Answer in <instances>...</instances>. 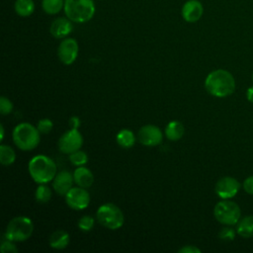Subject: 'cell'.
Wrapping results in <instances>:
<instances>
[{
    "label": "cell",
    "instance_id": "f546056e",
    "mask_svg": "<svg viewBox=\"0 0 253 253\" xmlns=\"http://www.w3.org/2000/svg\"><path fill=\"white\" fill-rule=\"evenodd\" d=\"M12 242H13V241H11V240H9V239H7L6 241H3L2 244H1V247H0L1 252H2V253L17 252L18 249H17V247H16Z\"/></svg>",
    "mask_w": 253,
    "mask_h": 253
},
{
    "label": "cell",
    "instance_id": "30bf717a",
    "mask_svg": "<svg viewBox=\"0 0 253 253\" xmlns=\"http://www.w3.org/2000/svg\"><path fill=\"white\" fill-rule=\"evenodd\" d=\"M66 204L73 210L81 211L88 207L90 203V195L84 188H71L65 195Z\"/></svg>",
    "mask_w": 253,
    "mask_h": 253
},
{
    "label": "cell",
    "instance_id": "7402d4cb",
    "mask_svg": "<svg viewBox=\"0 0 253 253\" xmlns=\"http://www.w3.org/2000/svg\"><path fill=\"white\" fill-rule=\"evenodd\" d=\"M15 159H16V153L13 150V148H11L8 145L2 144L0 146V162H1V164L4 166L11 165L12 163H14Z\"/></svg>",
    "mask_w": 253,
    "mask_h": 253
},
{
    "label": "cell",
    "instance_id": "ba28073f",
    "mask_svg": "<svg viewBox=\"0 0 253 253\" xmlns=\"http://www.w3.org/2000/svg\"><path fill=\"white\" fill-rule=\"evenodd\" d=\"M83 144V137L77 128H71L64 132L58 140V148L62 153L71 154L79 150Z\"/></svg>",
    "mask_w": 253,
    "mask_h": 253
},
{
    "label": "cell",
    "instance_id": "d4e9b609",
    "mask_svg": "<svg viewBox=\"0 0 253 253\" xmlns=\"http://www.w3.org/2000/svg\"><path fill=\"white\" fill-rule=\"evenodd\" d=\"M69 160L72 164H74L76 166H81V165H84L87 163L88 155L82 150H76L70 154Z\"/></svg>",
    "mask_w": 253,
    "mask_h": 253
},
{
    "label": "cell",
    "instance_id": "484cf974",
    "mask_svg": "<svg viewBox=\"0 0 253 253\" xmlns=\"http://www.w3.org/2000/svg\"><path fill=\"white\" fill-rule=\"evenodd\" d=\"M78 226L82 231H90L94 226V218L90 215H84L78 220Z\"/></svg>",
    "mask_w": 253,
    "mask_h": 253
},
{
    "label": "cell",
    "instance_id": "cb8c5ba5",
    "mask_svg": "<svg viewBox=\"0 0 253 253\" xmlns=\"http://www.w3.org/2000/svg\"><path fill=\"white\" fill-rule=\"evenodd\" d=\"M51 198V191L50 189L45 186L44 184H41L36 191V200L40 204L47 203Z\"/></svg>",
    "mask_w": 253,
    "mask_h": 253
},
{
    "label": "cell",
    "instance_id": "ffe728a7",
    "mask_svg": "<svg viewBox=\"0 0 253 253\" xmlns=\"http://www.w3.org/2000/svg\"><path fill=\"white\" fill-rule=\"evenodd\" d=\"M14 8L19 16L28 17L33 14L35 10V3L33 0H16Z\"/></svg>",
    "mask_w": 253,
    "mask_h": 253
},
{
    "label": "cell",
    "instance_id": "7a4b0ae2",
    "mask_svg": "<svg viewBox=\"0 0 253 253\" xmlns=\"http://www.w3.org/2000/svg\"><path fill=\"white\" fill-rule=\"evenodd\" d=\"M31 177L38 184H45L53 180L56 174L55 163L45 155H37L29 162Z\"/></svg>",
    "mask_w": 253,
    "mask_h": 253
},
{
    "label": "cell",
    "instance_id": "7c38bea8",
    "mask_svg": "<svg viewBox=\"0 0 253 253\" xmlns=\"http://www.w3.org/2000/svg\"><path fill=\"white\" fill-rule=\"evenodd\" d=\"M57 54L62 63L66 65L73 63L78 55L77 42L71 38L63 40L58 46Z\"/></svg>",
    "mask_w": 253,
    "mask_h": 253
},
{
    "label": "cell",
    "instance_id": "277c9868",
    "mask_svg": "<svg viewBox=\"0 0 253 253\" xmlns=\"http://www.w3.org/2000/svg\"><path fill=\"white\" fill-rule=\"evenodd\" d=\"M40 131L29 123L18 125L13 130V140L17 147L28 151L36 148L40 143Z\"/></svg>",
    "mask_w": 253,
    "mask_h": 253
},
{
    "label": "cell",
    "instance_id": "603a6c76",
    "mask_svg": "<svg viewBox=\"0 0 253 253\" xmlns=\"http://www.w3.org/2000/svg\"><path fill=\"white\" fill-rule=\"evenodd\" d=\"M42 6L45 13L53 15L57 14L62 8H64V2L63 0H42Z\"/></svg>",
    "mask_w": 253,
    "mask_h": 253
},
{
    "label": "cell",
    "instance_id": "d6986e66",
    "mask_svg": "<svg viewBox=\"0 0 253 253\" xmlns=\"http://www.w3.org/2000/svg\"><path fill=\"white\" fill-rule=\"evenodd\" d=\"M165 133L168 139L178 140L184 134V126L178 121H172L167 125L165 128Z\"/></svg>",
    "mask_w": 253,
    "mask_h": 253
},
{
    "label": "cell",
    "instance_id": "f1b7e54d",
    "mask_svg": "<svg viewBox=\"0 0 253 253\" xmlns=\"http://www.w3.org/2000/svg\"><path fill=\"white\" fill-rule=\"evenodd\" d=\"M12 110H13V104L11 103V101L8 98L2 96L0 98V113L2 115H8L12 112Z\"/></svg>",
    "mask_w": 253,
    "mask_h": 253
},
{
    "label": "cell",
    "instance_id": "4316f807",
    "mask_svg": "<svg viewBox=\"0 0 253 253\" xmlns=\"http://www.w3.org/2000/svg\"><path fill=\"white\" fill-rule=\"evenodd\" d=\"M52 126H53V124L49 119H42V120L39 121L37 128L39 129V131L41 133L46 134L52 129Z\"/></svg>",
    "mask_w": 253,
    "mask_h": 253
},
{
    "label": "cell",
    "instance_id": "4fadbf2b",
    "mask_svg": "<svg viewBox=\"0 0 253 253\" xmlns=\"http://www.w3.org/2000/svg\"><path fill=\"white\" fill-rule=\"evenodd\" d=\"M204 8L198 0H188L182 7V16L186 22L195 23L203 16Z\"/></svg>",
    "mask_w": 253,
    "mask_h": 253
},
{
    "label": "cell",
    "instance_id": "52a82bcc",
    "mask_svg": "<svg viewBox=\"0 0 253 253\" xmlns=\"http://www.w3.org/2000/svg\"><path fill=\"white\" fill-rule=\"evenodd\" d=\"M97 219L109 229H118L124 224V214L114 204H104L97 211Z\"/></svg>",
    "mask_w": 253,
    "mask_h": 253
},
{
    "label": "cell",
    "instance_id": "2e32d148",
    "mask_svg": "<svg viewBox=\"0 0 253 253\" xmlns=\"http://www.w3.org/2000/svg\"><path fill=\"white\" fill-rule=\"evenodd\" d=\"M74 182L81 188H89L94 182L92 172L86 167H78L73 173Z\"/></svg>",
    "mask_w": 253,
    "mask_h": 253
},
{
    "label": "cell",
    "instance_id": "6da1fadb",
    "mask_svg": "<svg viewBox=\"0 0 253 253\" xmlns=\"http://www.w3.org/2000/svg\"><path fill=\"white\" fill-rule=\"evenodd\" d=\"M205 87L211 95L217 98H224L234 92L235 80L229 71L216 69L207 76Z\"/></svg>",
    "mask_w": 253,
    "mask_h": 253
},
{
    "label": "cell",
    "instance_id": "44dd1931",
    "mask_svg": "<svg viewBox=\"0 0 253 253\" xmlns=\"http://www.w3.org/2000/svg\"><path fill=\"white\" fill-rule=\"evenodd\" d=\"M117 142L120 146L124 148H130L135 142L133 132L129 129H122L117 134Z\"/></svg>",
    "mask_w": 253,
    "mask_h": 253
},
{
    "label": "cell",
    "instance_id": "d590c367",
    "mask_svg": "<svg viewBox=\"0 0 253 253\" xmlns=\"http://www.w3.org/2000/svg\"><path fill=\"white\" fill-rule=\"evenodd\" d=\"M252 80H253V74H252Z\"/></svg>",
    "mask_w": 253,
    "mask_h": 253
},
{
    "label": "cell",
    "instance_id": "e575fe53",
    "mask_svg": "<svg viewBox=\"0 0 253 253\" xmlns=\"http://www.w3.org/2000/svg\"><path fill=\"white\" fill-rule=\"evenodd\" d=\"M3 136H4V127L1 125V140H3Z\"/></svg>",
    "mask_w": 253,
    "mask_h": 253
},
{
    "label": "cell",
    "instance_id": "d6a6232c",
    "mask_svg": "<svg viewBox=\"0 0 253 253\" xmlns=\"http://www.w3.org/2000/svg\"><path fill=\"white\" fill-rule=\"evenodd\" d=\"M69 124L71 125L72 128H77L79 126V125H80V120L77 117H72L69 120Z\"/></svg>",
    "mask_w": 253,
    "mask_h": 253
},
{
    "label": "cell",
    "instance_id": "8fae6325",
    "mask_svg": "<svg viewBox=\"0 0 253 253\" xmlns=\"http://www.w3.org/2000/svg\"><path fill=\"white\" fill-rule=\"evenodd\" d=\"M138 140L145 146H155L162 142L163 135L158 126L154 125H146L140 127L137 133Z\"/></svg>",
    "mask_w": 253,
    "mask_h": 253
},
{
    "label": "cell",
    "instance_id": "3957f363",
    "mask_svg": "<svg viewBox=\"0 0 253 253\" xmlns=\"http://www.w3.org/2000/svg\"><path fill=\"white\" fill-rule=\"evenodd\" d=\"M64 12L66 17L75 23H85L92 19L95 13L93 0H65Z\"/></svg>",
    "mask_w": 253,
    "mask_h": 253
},
{
    "label": "cell",
    "instance_id": "1f68e13d",
    "mask_svg": "<svg viewBox=\"0 0 253 253\" xmlns=\"http://www.w3.org/2000/svg\"><path fill=\"white\" fill-rule=\"evenodd\" d=\"M179 253H201V250L194 245H187L178 251Z\"/></svg>",
    "mask_w": 253,
    "mask_h": 253
},
{
    "label": "cell",
    "instance_id": "8992f818",
    "mask_svg": "<svg viewBox=\"0 0 253 253\" xmlns=\"http://www.w3.org/2000/svg\"><path fill=\"white\" fill-rule=\"evenodd\" d=\"M213 214L216 220L224 225H234L241 217V210L239 206L228 200H222L218 202L213 210Z\"/></svg>",
    "mask_w": 253,
    "mask_h": 253
},
{
    "label": "cell",
    "instance_id": "ac0fdd59",
    "mask_svg": "<svg viewBox=\"0 0 253 253\" xmlns=\"http://www.w3.org/2000/svg\"><path fill=\"white\" fill-rule=\"evenodd\" d=\"M70 241L69 234L65 230H56L49 237V245L54 249H64Z\"/></svg>",
    "mask_w": 253,
    "mask_h": 253
},
{
    "label": "cell",
    "instance_id": "5bb4252c",
    "mask_svg": "<svg viewBox=\"0 0 253 253\" xmlns=\"http://www.w3.org/2000/svg\"><path fill=\"white\" fill-rule=\"evenodd\" d=\"M74 178L68 171H61L53 178L52 186L54 191L61 196H65L72 187Z\"/></svg>",
    "mask_w": 253,
    "mask_h": 253
},
{
    "label": "cell",
    "instance_id": "9a60e30c",
    "mask_svg": "<svg viewBox=\"0 0 253 253\" xmlns=\"http://www.w3.org/2000/svg\"><path fill=\"white\" fill-rule=\"evenodd\" d=\"M71 20L68 18H57L50 25V34L56 39H62L69 35L73 29Z\"/></svg>",
    "mask_w": 253,
    "mask_h": 253
},
{
    "label": "cell",
    "instance_id": "83f0119b",
    "mask_svg": "<svg viewBox=\"0 0 253 253\" xmlns=\"http://www.w3.org/2000/svg\"><path fill=\"white\" fill-rule=\"evenodd\" d=\"M218 238L223 241H231L235 238V230L231 227H223L218 232Z\"/></svg>",
    "mask_w": 253,
    "mask_h": 253
},
{
    "label": "cell",
    "instance_id": "5b68a950",
    "mask_svg": "<svg viewBox=\"0 0 253 253\" xmlns=\"http://www.w3.org/2000/svg\"><path fill=\"white\" fill-rule=\"evenodd\" d=\"M33 230L34 225L29 217L17 216L12 218L8 223L5 236L11 241L22 242L31 237Z\"/></svg>",
    "mask_w": 253,
    "mask_h": 253
},
{
    "label": "cell",
    "instance_id": "836d02e7",
    "mask_svg": "<svg viewBox=\"0 0 253 253\" xmlns=\"http://www.w3.org/2000/svg\"><path fill=\"white\" fill-rule=\"evenodd\" d=\"M246 98L247 100L253 104V86H251L250 88L247 89L246 91Z\"/></svg>",
    "mask_w": 253,
    "mask_h": 253
},
{
    "label": "cell",
    "instance_id": "4dcf8cb0",
    "mask_svg": "<svg viewBox=\"0 0 253 253\" xmlns=\"http://www.w3.org/2000/svg\"><path fill=\"white\" fill-rule=\"evenodd\" d=\"M243 190L249 194V195H253V175L247 177L242 184Z\"/></svg>",
    "mask_w": 253,
    "mask_h": 253
},
{
    "label": "cell",
    "instance_id": "e0dca14e",
    "mask_svg": "<svg viewBox=\"0 0 253 253\" xmlns=\"http://www.w3.org/2000/svg\"><path fill=\"white\" fill-rule=\"evenodd\" d=\"M236 233L243 238L253 237V215H246L236 223Z\"/></svg>",
    "mask_w": 253,
    "mask_h": 253
},
{
    "label": "cell",
    "instance_id": "9c48e42d",
    "mask_svg": "<svg viewBox=\"0 0 253 253\" xmlns=\"http://www.w3.org/2000/svg\"><path fill=\"white\" fill-rule=\"evenodd\" d=\"M215 193L222 200H228L235 197L240 190V183L233 177H222L215 184Z\"/></svg>",
    "mask_w": 253,
    "mask_h": 253
}]
</instances>
